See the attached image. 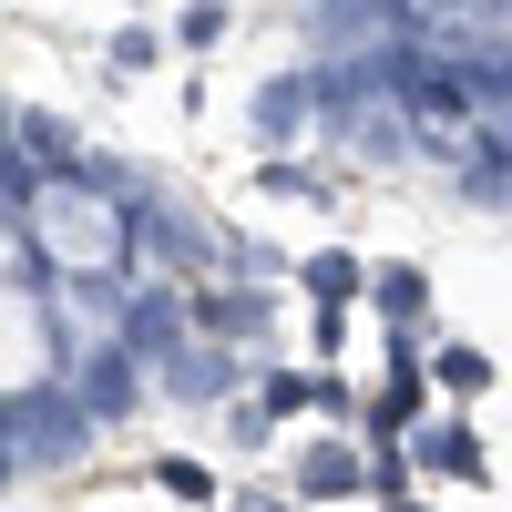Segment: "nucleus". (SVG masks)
Masks as SVG:
<instances>
[{
	"mask_svg": "<svg viewBox=\"0 0 512 512\" xmlns=\"http://www.w3.org/2000/svg\"><path fill=\"white\" fill-rule=\"evenodd\" d=\"M205 328H267V308H256V297H216V308H205Z\"/></svg>",
	"mask_w": 512,
	"mask_h": 512,
	"instance_id": "obj_8",
	"label": "nucleus"
},
{
	"mask_svg": "<svg viewBox=\"0 0 512 512\" xmlns=\"http://www.w3.org/2000/svg\"><path fill=\"white\" fill-rule=\"evenodd\" d=\"M400 512H420V502H400Z\"/></svg>",
	"mask_w": 512,
	"mask_h": 512,
	"instance_id": "obj_9",
	"label": "nucleus"
},
{
	"mask_svg": "<svg viewBox=\"0 0 512 512\" xmlns=\"http://www.w3.org/2000/svg\"><path fill=\"white\" fill-rule=\"evenodd\" d=\"M379 308H390V318H420V308H431V277H420V267H390V277H379Z\"/></svg>",
	"mask_w": 512,
	"mask_h": 512,
	"instance_id": "obj_2",
	"label": "nucleus"
},
{
	"mask_svg": "<svg viewBox=\"0 0 512 512\" xmlns=\"http://www.w3.org/2000/svg\"><path fill=\"white\" fill-rule=\"evenodd\" d=\"M123 400H134V369L103 359V369H93V390H82V410H123Z\"/></svg>",
	"mask_w": 512,
	"mask_h": 512,
	"instance_id": "obj_5",
	"label": "nucleus"
},
{
	"mask_svg": "<svg viewBox=\"0 0 512 512\" xmlns=\"http://www.w3.org/2000/svg\"><path fill=\"white\" fill-rule=\"evenodd\" d=\"M308 287H318V308H338V297L359 287V267H349V256H318V267H308Z\"/></svg>",
	"mask_w": 512,
	"mask_h": 512,
	"instance_id": "obj_6",
	"label": "nucleus"
},
{
	"mask_svg": "<svg viewBox=\"0 0 512 512\" xmlns=\"http://www.w3.org/2000/svg\"><path fill=\"white\" fill-rule=\"evenodd\" d=\"M441 390H461V400L492 390V359H482V349H441Z\"/></svg>",
	"mask_w": 512,
	"mask_h": 512,
	"instance_id": "obj_4",
	"label": "nucleus"
},
{
	"mask_svg": "<svg viewBox=\"0 0 512 512\" xmlns=\"http://www.w3.org/2000/svg\"><path fill=\"white\" fill-rule=\"evenodd\" d=\"M369 472H359V461L349 451H308V461H297V492H359Z\"/></svg>",
	"mask_w": 512,
	"mask_h": 512,
	"instance_id": "obj_1",
	"label": "nucleus"
},
{
	"mask_svg": "<svg viewBox=\"0 0 512 512\" xmlns=\"http://www.w3.org/2000/svg\"><path fill=\"white\" fill-rule=\"evenodd\" d=\"M431 461H441V472H461V482H482V472H492L472 431H431Z\"/></svg>",
	"mask_w": 512,
	"mask_h": 512,
	"instance_id": "obj_3",
	"label": "nucleus"
},
{
	"mask_svg": "<svg viewBox=\"0 0 512 512\" xmlns=\"http://www.w3.org/2000/svg\"><path fill=\"white\" fill-rule=\"evenodd\" d=\"M175 328H185L175 308H134V349H175Z\"/></svg>",
	"mask_w": 512,
	"mask_h": 512,
	"instance_id": "obj_7",
	"label": "nucleus"
}]
</instances>
